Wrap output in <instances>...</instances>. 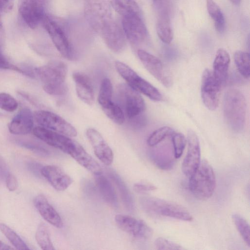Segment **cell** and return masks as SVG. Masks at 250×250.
Instances as JSON below:
<instances>
[{"label":"cell","mask_w":250,"mask_h":250,"mask_svg":"<svg viewBox=\"0 0 250 250\" xmlns=\"http://www.w3.org/2000/svg\"><path fill=\"white\" fill-rule=\"evenodd\" d=\"M109 177L115 183L119 192L125 207L129 211L134 210V201L132 195L120 176L112 169L108 170Z\"/></svg>","instance_id":"484cf974"},{"label":"cell","mask_w":250,"mask_h":250,"mask_svg":"<svg viewBox=\"0 0 250 250\" xmlns=\"http://www.w3.org/2000/svg\"><path fill=\"white\" fill-rule=\"evenodd\" d=\"M241 0H230L233 4H238L241 2Z\"/></svg>","instance_id":"f907efd6"},{"label":"cell","mask_w":250,"mask_h":250,"mask_svg":"<svg viewBox=\"0 0 250 250\" xmlns=\"http://www.w3.org/2000/svg\"><path fill=\"white\" fill-rule=\"evenodd\" d=\"M143 210L151 215L168 217L185 221H191L193 217L183 206L171 201L153 197H142L139 200Z\"/></svg>","instance_id":"3957f363"},{"label":"cell","mask_w":250,"mask_h":250,"mask_svg":"<svg viewBox=\"0 0 250 250\" xmlns=\"http://www.w3.org/2000/svg\"><path fill=\"white\" fill-rule=\"evenodd\" d=\"M208 13L214 22L216 30L222 33L225 28V20L222 12L213 0H207Z\"/></svg>","instance_id":"f1b7e54d"},{"label":"cell","mask_w":250,"mask_h":250,"mask_svg":"<svg viewBox=\"0 0 250 250\" xmlns=\"http://www.w3.org/2000/svg\"><path fill=\"white\" fill-rule=\"evenodd\" d=\"M171 136L174 156L175 159H178L183 154L187 144V140L181 133H174Z\"/></svg>","instance_id":"74e56055"},{"label":"cell","mask_w":250,"mask_h":250,"mask_svg":"<svg viewBox=\"0 0 250 250\" xmlns=\"http://www.w3.org/2000/svg\"><path fill=\"white\" fill-rule=\"evenodd\" d=\"M28 167L30 170L35 174H41V171L43 166L36 162H31L28 164Z\"/></svg>","instance_id":"c3c4849f"},{"label":"cell","mask_w":250,"mask_h":250,"mask_svg":"<svg viewBox=\"0 0 250 250\" xmlns=\"http://www.w3.org/2000/svg\"><path fill=\"white\" fill-rule=\"evenodd\" d=\"M34 72L43 83V88L52 95H63L68 90L65 79L67 67L65 63L55 61L36 68Z\"/></svg>","instance_id":"6da1fadb"},{"label":"cell","mask_w":250,"mask_h":250,"mask_svg":"<svg viewBox=\"0 0 250 250\" xmlns=\"http://www.w3.org/2000/svg\"><path fill=\"white\" fill-rule=\"evenodd\" d=\"M154 245L157 250H183V248H182V246H180L179 245L162 237L157 238L155 240L154 242Z\"/></svg>","instance_id":"ab89813d"},{"label":"cell","mask_w":250,"mask_h":250,"mask_svg":"<svg viewBox=\"0 0 250 250\" xmlns=\"http://www.w3.org/2000/svg\"><path fill=\"white\" fill-rule=\"evenodd\" d=\"M86 135L97 157L105 165H110L113 161V153L101 134L96 129L89 128Z\"/></svg>","instance_id":"ac0fdd59"},{"label":"cell","mask_w":250,"mask_h":250,"mask_svg":"<svg viewBox=\"0 0 250 250\" xmlns=\"http://www.w3.org/2000/svg\"><path fill=\"white\" fill-rule=\"evenodd\" d=\"M113 86L110 80L107 78H104L101 83L98 101L103 107L112 102Z\"/></svg>","instance_id":"d6a6232c"},{"label":"cell","mask_w":250,"mask_h":250,"mask_svg":"<svg viewBox=\"0 0 250 250\" xmlns=\"http://www.w3.org/2000/svg\"><path fill=\"white\" fill-rule=\"evenodd\" d=\"M2 116V114L0 113V116Z\"/></svg>","instance_id":"816d5d0a"},{"label":"cell","mask_w":250,"mask_h":250,"mask_svg":"<svg viewBox=\"0 0 250 250\" xmlns=\"http://www.w3.org/2000/svg\"><path fill=\"white\" fill-rule=\"evenodd\" d=\"M41 175L58 191H63L72 183V179L60 167L54 165L42 167Z\"/></svg>","instance_id":"d6986e66"},{"label":"cell","mask_w":250,"mask_h":250,"mask_svg":"<svg viewBox=\"0 0 250 250\" xmlns=\"http://www.w3.org/2000/svg\"><path fill=\"white\" fill-rule=\"evenodd\" d=\"M232 218L237 229L242 238L247 244L250 246V229L247 221L240 215L235 213L232 215Z\"/></svg>","instance_id":"d590c367"},{"label":"cell","mask_w":250,"mask_h":250,"mask_svg":"<svg viewBox=\"0 0 250 250\" xmlns=\"http://www.w3.org/2000/svg\"><path fill=\"white\" fill-rule=\"evenodd\" d=\"M83 190L87 195H93L96 193V188L92 183L88 181H84L83 184Z\"/></svg>","instance_id":"7dc6e473"},{"label":"cell","mask_w":250,"mask_h":250,"mask_svg":"<svg viewBox=\"0 0 250 250\" xmlns=\"http://www.w3.org/2000/svg\"><path fill=\"white\" fill-rule=\"evenodd\" d=\"M215 186V176L212 167L207 160H201L189 177L190 191L196 198L205 200L212 195Z\"/></svg>","instance_id":"277c9868"},{"label":"cell","mask_w":250,"mask_h":250,"mask_svg":"<svg viewBox=\"0 0 250 250\" xmlns=\"http://www.w3.org/2000/svg\"><path fill=\"white\" fill-rule=\"evenodd\" d=\"M157 188L151 184L146 183H138L133 185V189L137 192L144 193L156 189Z\"/></svg>","instance_id":"b9f144b4"},{"label":"cell","mask_w":250,"mask_h":250,"mask_svg":"<svg viewBox=\"0 0 250 250\" xmlns=\"http://www.w3.org/2000/svg\"><path fill=\"white\" fill-rule=\"evenodd\" d=\"M187 139L188 151L182 163V170L186 176L189 177L200 163L201 150L198 138L194 131H188Z\"/></svg>","instance_id":"9a60e30c"},{"label":"cell","mask_w":250,"mask_h":250,"mask_svg":"<svg viewBox=\"0 0 250 250\" xmlns=\"http://www.w3.org/2000/svg\"><path fill=\"white\" fill-rule=\"evenodd\" d=\"M230 62L229 53L223 48L219 49L213 63V74L216 80L222 85L226 81Z\"/></svg>","instance_id":"cb8c5ba5"},{"label":"cell","mask_w":250,"mask_h":250,"mask_svg":"<svg viewBox=\"0 0 250 250\" xmlns=\"http://www.w3.org/2000/svg\"><path fill=\"white\" fill-rule=\"evenodd\" d=\"M13 249L0 240V250H9Z\"/></svg>","instance_id":"681fc988"},{"label":"cell","mask_w":250,"mask_h":250,"mask_svg":"<svg viewBox=\"0 0 250 250\" xmlns=\"http://www.w3.org/2000/svg\"><path fill=\"white\" fill-rule=\"evenodd\" d=\"M35 238L38 244L42 250H55L50 239L48 229L44 223H41L39 225L36 232Z\"/></svg>","instance_id":"4dcf8cb0"},{"label":"cell","mask_w":250,"mask_h":250,"mask_svg":"<svg viewBox=\"0 0 250 250\" xmlns=\"http://www.w3.org/2000/svg\"><path fill=\"white\" fill-rule=\"evenodd\" d=\"M107 46L115 53H120L125 49L126 38L122 27L113 18L106 21L99 33Z\"/></svg>","instance_id":"8fae6325"},{"label":"cell","mask_w":250,"mask_h":250,"mask_svg":"<svg viewBox=\"0 0 250 250\" xmlns=\"http://www.w3.org/2000/svg\"><path fill=\"white\" fill-rule=\"evenodd\" d=\"M0 231L17 250H26L29 249L21 238L5 224L0 223Z\"/></svg>","instance_id":"1f68e13d"},{"label":"cell","mask_w":250,"mask_h":250,"mask_svg":"<svg viewBox=\"0 0 250 250\" xmlns=\"http://www.w3.org/2000/svg\"><path fill=\"white\" fill-rule=\"evenodd\" d=\"M117 95L121 107L128 119H132L141 115L145 111V103L140 93L127 83L118 85Z\"/></svg>","instance_id":"52a82bcc"},{"label":"cell","mask_w":250,"mask_h":250,"mask_svg":"<svg viewBox=\"0 0 250 250\" xmlns=\"http://www.w3.org/2000/svg\"></svg>","instance_id":"f5cc1de1"},{"label":"cell","mask_w":250,"mask_h":250,"mask_svg":"<svg viewBox=\"0 0 250 250\" xmlns=\"http://www.w3.org/2000/svg\"><path fill=\"white\" fill-rule=\"evenodd\" d=\"M69 155L78 164L94 175L102 173V170L99 163L78 143H77L75 147Z\"/></svg>","instance_id":"603a6c76"},{"label":"cell","mask_w":250,"mask_h":250,"mask_svg":"<svg viewBox=\"0 0 250 250\" xmlns=\"http://www.w3.org/2000/svg\"><path fill=\"white\" fill-rule=\"evenodd\" d=\"M45 0H22L19 7L20 13L25 23L34 29L45 16Z\"/></svg>","instance_id":"2e32d148"},{"label":"cell","mask_w":250,"mask_h":250,"mask_svg":"<svg viewBox=\"0 0 250 250\" xmlns=\"http://www.w3.org/2000/svg\"><path fill=\"white\" fill-rule=\"evenodd\" d=\"M137 54L146 70L167 87L171 85V79L165 69L161 60L143 49H139Z\"/></svg>","instance_id":"e0dca14e"},{"label":"cell","mask_w":250,"mask_h":250,"mask_svg":"<svg viewBox=\"0 0 250 250\" xmlns=\"http://www.w3.org/2000/svg\"><path fill=\"white\" fill-rule=\"evenodd\" d=\"M33 203L40 215L46 221L56 228L62 227L63 222L61 216L44 195L40 194L36 196Z\"/></svg>","instance_id":"44dd1931"},{"label":"cell","mask_w":250,"mask_h":250,"mask_svg":"<svg viewBox=\"0 0 250 250\" xmlns=\"http://www.w3.org/2000/svg\"><path fill=\"white\" fill-rule=\"evenodd\" d=\"M234 62L240 73L248 79L250 76V56L248 52L237 51L234 55Z\"/></svg>","instance_id":"f546056e"},{"label":"cell","mask_w":250,"mask_h":250,"mask_svg":"<svg viewBox=\"0 0 250 250\" xmlns=\"http://www.w3.org/2000/svg\"><path fill=\"white\" fill-rule=\"evenodd\" d=\"M156 31L160 39L166 43H169L173 34L168 14L166 10L160 12L156 23Z\"/></svg>","instance_id":"4316f807"},{"label":"cell","mask_w":250,"mask_h":250,"mask_svg":"<svg viewBox=\"0 0 250 250\" xmlns=\"http://www.w3.org/2000/svg\"><path fill=\"white\" fill-rule=\"evenodd\" d=\"M246 101L239 90L230 88L226 91L223 100V113L228 126L235 132L244 128L246 115Z\"/></svg>","instance_id":"7a4b0ae2"},{"label":"cell","mask_w":250,"mask_h":250,"mask_svg":"<svg viewBox=\"0 0 250 250\" xmlns=\"http://www.w3.org/2000/svg\"><path fill=\"white\" fill-rule=\"evenodd\" d=\"M112 8L122 17L141 15L140 9L135 0H110Z\"/></svg>","instance_id":"83f0119b"},{"label":"cell","mask_w":250,"mask_h":250,"mask_svg":"<svg viewBox=\"0 0 250 250\" xmlns=\"http://www.w3.org/2000/svg\"><path fill=\"white\" fill-rule=\"evenodd\" d=\"M42 22L60 53L66 59L72 60L74 51L61 23L46 15Z\"/></svg>","instance_id":"ba28073f"},{"label":"cell","mask_w":250,"mask_h":250,"mask_svg":"<svg viewBox=\"0 0 250 250\" xmlns=\"http://www.w3.org/2000/svg\"><path fill=\"white\" fill-rule=\"evenodd\" d=\"M115 67L118 73L133 89L146 95L151 100L160 101L162 100V95L159 91L138 75L129 66L121 62L116 61Z\"/></svg>","instance_id":"5b68a950"},{"label":"cell","mask_w":250,"mask_h":250,"mask_svg":"<svg viewBox=\"0 0 250 250\" xmlns=\"http://www.w3.org/2000/svg\"><path fill=\"white\" fill-rule=\"evenodd\" d=\"M18 107L17 101L10 94L0 93V108L8 112H13Z\"/></svg>","instance_id":"f35d334b"},{"label":"cell","mask_w":250,"mask_h":250,"mask_svg":"<svg viewBox=\"0 0 250 250\" xmlns=\"http://www.w3.org/2000/svg\"><path fill=\"white\" fill-rule=\"evenodd\" d=\"M0 68L4 69H11L24 75L21 68H20L10 63L7 59L0 53Z\"/></svg>","instance_id":"7bdbcfd3"},{"label":"cell","mask_w":250,"mask_h":250,"mask_svg":"<svg viewBox=\"0 0 250 250\" xmlns=\"http://www.w3.org/2000/svg\"><path fill=\"white\" fill-rule=\"evenodd\" d=\"M84 13L87 22L98 33L106 21L113 18L109 0H85Z\"/></svg>","instance_id":"8992f818"},{"label":"cell","mask_w":250,"mask_h":250,"mask_svg":"<svg viewBox=\"0 0 250 250\" xmlns=\"http://www.w3.org/2000/svg\"><path fill=\"white\" fill-rule=\"evenodd\" d=\"M34 116L30 109H21L8 125L9 132L15 135H26L32 131Z\"/></svg>","instance_id":"ffe728a7"},{"label":"cell","mask_w":250,"mask_h":250,"mask_svg":"<svg viewBox=\"0 0 250 250\" xmlns=\"http://www.w3.org/2000/svg\"><path fill=\"white\" fill-rule=\"evenodd\" d=\"M32 132L36 137L46 144L68 154L73 150L77 143L67 136L40 126L34 128Z\"/></svg>","instance_id":"4fadbf2b"},{"label":"cell","mask_w":250,"mask_h":250,"mask_svg":"<svg viewBox=\"0 0 250 250\" xmlns=\"http://www.w3.org/2000/svg\"><path fill=\"white\" fill-rule=\"evenodd\" d=\"M34 119L43 128L55 131L68 137L77 136L74 127L59 115L46 110L37 111L33 114Z\"/></svg>","instance_id":"9c48e42d"},{"label":"cell","mask_w":250,"mask_h":250,"mask_svg":"<svg viewBox=\"0 0 250 250\" xmlns=\"http://www.w3.org/2000/svg\"><path fill=\"white\" fill-rule=\"evenodd\" d=\"M102 108L105 115L114 123L121 125L125 122L123 110L121 106L113 101Z\"/></svg>","instance_id":"836d02e7"},{"label":"cell","mask_w":250,"mask_h":250,"mask_svg":"<svg viewBox=\"0 0 250 250\" xmlns=\"http://www.w3.org/2000/svg\"><path fill=\"white\" fill-rule=\"evenodd\" d=\"M174 130L168 126H163L152 132L147 140V144L150 146H154L161 142L167 137L171 136Z\"/></svg>","instance_id":"8d00e7d4"},{"label":"cell","mask_w":250,"mask_h":250,"mask_svg":"<svg viewBox=\"0 0 250 250\" xmlns=\"http://www.w3.org/2000/svg\"><path fill=\"white\" fill-rule=\"evenodd\" d=\"M150 157L153 163L158 167L163 169H169L174 165V157L167 155L165 152L152 151Z\"/></svg>","instance_id":"e575fe53"},{"label":"cell","mask_w":250,"mask_h":250,"mask_svg":"<svg viewBox=\"0 0 250 250\" xmlns=\"http://www.w3.org/2000/svg\"><path fill=\"white\" fill-rule=\"evenodd\" d=\"M221 86L215 78L212 71L208 69L204 71L201 79V95L204 105L210 110H214L218 107Z\"/></svg>","instance_id":"30bf717a"},{"label":"cell","mask_w":250,"mask_h":250,"mask_svg":"<svg viewBox=\"0 0 250 250\" xmlns=\"http://www.w3.org/2000/svg\"><path fill=\"white\" fill-rule=\"evenodd\" d=\"M72 77L79 98L87 104L92 105L94 101V92L89 78L85 74L80 72H74Z\"/></svg>","instance_id":"7402d4cb"},{"label":"cell","mask_w":250,"mask_h":250,"mask_svg":"<svg viewBox=\"0 0 250 250\" xmlns=\"http://www.w3.org/2000/svg\"><path fill=\"white\" fill-rule=\"evenodd\" d=\"M122 27L126 39L133 45L140 44L147 38V31L141 15L122 17Z\"/></svg>","instance_id":"7c38bea8"},{"label":"cell","mask_w":250,"mask_h":250,"mask_svg":"<svg viewBox=\"0 0 250 250\" xmlns=\"http://www.w3.org/2000/svg\"><path fill=\"white\" fill-rule=\"evenodd\" d=\"M17 143L19 145L26 148L34 152L41 155L46 156L48 155V151L42 146L34 143L23 140H17Z\"/></svg>","instance_id":"60d3db41"},{"label":"cell","mask_w":250,"mask_h":250,"mask_svg":"<svg viewBox=\"0 0 250 250\" xmlns=\"http://www.w3.org/2000/svg\"><path fill=\"white\" fill-rule=\"evenodd\" d=\"M9 173L6 164L3 158L0 156V180H5Z\"/></svg>","instance_id":"bcb514c9"},{"label":"cell","mask_w":250,"mask_h":250,"mask_svg":"<svg viewBox=\"0 0 250 250\" xmlns=\"http://www.w3.org/2000/svg\"><path fill=\"white\" fill-rule=\"evenodd\" d=\"M13 0H0V16L1 14L6 12L12 7ZM1 23L0 22V27Z\"/></svg>","instance_id":"f6af8a7d"},{"label":"cell","mask_w":250,"mask_h":250,"mask_svg":"<svg viewBox=\"0 0 250 250\" xmlns=\"http://www.w3.org/2000/svg\"><path fill=\"white\" fill-rule=\"evenodd\" d=\"M7 188L10 191H14L18 187V182L16 177L12 173H9L5 179Z\"/></svg>","instance_id":"ee69618b"},{"label":"cell","mask_w":250,"mask_h":250,"mask_svg":"<svg viewBox=\"0 0 250 250\" xmlns=\"http://www.w3.org/2000/svg\"><path fill=\"white\" fill-rule=\"evenodd\" d=\"M95 180L98 190L103 199L110 206L117 208V196L109 180L102 173L95 175Z\"/></svg>","instance_id":"d4e9b609"},{"label":"cell","mask_w":250,"mask_h":250,"mask_svg":"<svg viewBox=\"0 0 250 250\" xmlns=\"http://www.w3.org/2000/svg\"><path fill=\"white\" fill-rule=\"evenodd\" d=\"M115 221L120 229L135 238L146 240L152 235L151 228L142 220L129 215L117 214L115 216Z\"/></svg>","instance_id":"5bb4252c"}]
</instances>
